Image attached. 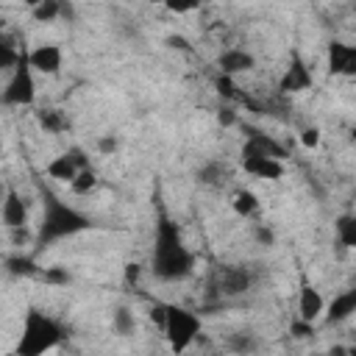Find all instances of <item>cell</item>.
I'll return each instance as SVG.
<instances>
[{
  "label": "cell",
  "mask_w": 356,
  "mask_h": 356,
  "mask_svg": "<svg viewBox=\"0 0 356 356\" xmlns=\"http://www.w3.org/2000/svg\"><path fill=\"white\" fill-rule=\"evenodd\" d=\"M231 348H234V350H253L256 342H253V337H248V334H234V337H231Z\"/></svg>",
  "instance_id": "f1b7e54d"
},
{
  "label": "cell",
  "mask_w": 356,
  "mask_h": 356,
  "mask_svg": "<svg viewBox=\"0 0 356 356\" xmlns=\"http://www.w3.org/2000/svg\"><path fill=\"white\" fill-rule=\"evenodd\" d=\"M31 70L33 67L28 61V53L22 50L17 64H14V75L3 89V103H8V106H31L33 103L36 86H33V72Z\"/></svg>",
  "instance_id": "5b68a950"
},
{
  "label": "cell",
  "mask_w": 356,
  "mask_h": 356,
  "mask_svg": "<svg viewBox=\"0 0 356 356\" xmlns=\"http://www.w3.org/2000/svg\"><path fill=\"white\" fill-rule=\"evenodd\" d=\"M220 72H225V75H236V72H248V70H253V56L250 53H245V50H225L222 56H220Z\"/></svg>",
  "instance_id": "5bb4252c"
},
{
  "label": "cell",
  "mask_w": 356,
  "mask_h": 356,
  "mask_svg": "<svg viewBox=\"0 0 356 356\" xmlns=\"http://www.w3.org/2000/svg\"><path fill=\"white\" fill-rule=\"evenodd\" d=\"M67 153H70V159L75 161V167H78V170H83V167H89V159L83 156V150H81V147H72V150H67Z\"/></svg>",
  "instance_id": "d6a6232c"
},
{
  "label": "cell",
  "mask_w": 356,
  "mask_h": 356,
  "mask_svg": "<svg viewBox=\"0 0 356 356\" xmlns=\"http://www.w3.org/2000/svg\"><path fill=\"white\" fill-rule=\"evenodd\" d=\"M214 284L220 295H242L250 289V273L248 267H220L214 275Z\"/></svg>",
  "instance_id": "ba28073f"
},
{
  "label": "cell",
  "mask_w": 356,
  "mask_h": 356,
  "mask_svg": "<svg viewBox=\"0 0 356 356\" xmlns=\"http://www.w3.org/2000/svg\"><path fill=\"white\" fill-rule=\"evenodd\" d=\"M61 339H64V328L53 317H47L44 312L31 309L25 314V325H22V337H19L17 353L19 356H39V353L56 348Z\"/></svg>",
  "instance_id": "3957f363"
},
{
  "label": "cell",
  "mask_w": 356,
  "mask_h": 356,
  "mask_svg": "<svg viewBox=\"0 0 356 356\" xmlns=\"http://www.w3.org/2000/svg\"><path fill=\"white\" fill-rule=\"evenodd\" d=\"M70 184H72V192L86 195V192H92V189L97 186V175H95L89 167H83V170H78V172H75V178H72Z\"/></svg>",
  "instance_id": "44dd1931"
},
{
  "label": "cell",
  "mask_w": 356,
  "mask_h": 356,
  "mask_svg": "<svg viewBox=\"0 0 356 356\" xmlns=\"http://www.w3.org/2000/svg\"><path fill=\"white\" fill-rule=\"evenodd\" d=\"M139 273H142V270H139V264L128 261V264H125V284H128V286H136V281H139Z\"/></svg>",
  "instance_id": "1f68e13d"
},
{
  "label": "cell",
  "mask_w": 356,
  "mask_h": 356,
  "mask_svg": "<svg viewBox=\"0 0 356 356\" xmlns=\"http://www.w3.org/2000/svg\"><path fill=\"white\" fill-rule=\"evenodd\" d=\"M242 167H245V172H250L256 178H267V181H278L284 175L281 161L273 156H242Z\"/></svg>",
  "instance_id": "30bf717a"
},
{
  "label": "cell",
  "mask_w": 356,
  "mask_h": 356,
  "mask_svg": "<svg viewBox=\"0 0 356 356\" xmlns=\"http://www.w3.org/2000/svg\"><path fill=\"white\" fill-rule=\"evenodd\" d=\"M114 328H117V334H131L134 331V312L128 309V306H120L117 312H114Z\"/></svg>",
  "instance_id": "603a6c76"
},
{
  "label": "cell",
  "mask_w": 356,
  "mask_h": 356,
  "mask_svg": "<svg viewBox=\"0 0 356 356\" xmlns=\"http://www.w3.org/2000/svg\"><path fill=\"white\" fill-rule=\"evenodd\" d=\"M245 134H248V139H245L242 156H273V159H284L286 156V150L273 136H267V134H261V131H256L250 125H245Z\"/></svg>",
  "instance_id": "52a82bcc"
},
{
  "label": "cell",
  "mask_w": 356,
  "mask_h": 356,
  "mask_svg": "<svg viewBox=\"0 0 356 356\" xmlns=\"http://www.w3.org/2000/svg\"><path fill=\"white\" fill-rule=\"evenodd\" d=\"M3 25H6V22H3V19H0V31H3Z\"/></svg>",
  "instance_id": "ab89813d"
},
{
  "label": "cell",
  "mask_w": 356,
  "mask_h": 356,
  "mask_svg": "<svg viewBox=\"0 0 356 356\" xmlns=\"http://www.w3.org/2000/svg\"><path fill=\"white\" fill-rule=\"evenodd\" d=\"M200 0H164V6L172 11V14H186V11H195Z\"/></svg>",
  "instance_id": "83f0119b"
},
{
  "label": "cell",
  "mask_w": 356,
  "mask_h": 356,
  "mask_svg": "<svg viewBox=\"0 0 356 356\" xmlns=\"http://www.w3.org/2000/svg\"><path fill=\"white\" fill-rule=\"evenodd\" d=\"M28 61H31L33 70H39L44 75H53L61 67V50L56 44H42V47H36V50L28 53Z\"/></svg>",
  "instance_id": "7c38bea8"
},
{
  "label": "cell",
  "mask_w": 356,
  "mask_h": 356,
  "mask_svg": "<svg viewBox=\"0 0 356 356\" xmlns=\"http://www.w3.org/2000/svg\"><path fill=\"white\" fill-rule=\"evenodd\" d=\"M256 239H259L261 245H267V248H270V245L275 242V236H273V231H270V228H264V225H259V228H256Z\"/></svg>",
  "instance_id": "836d02e7"
},
{
  "label": "cell",
  "mask_w": 356,
  "mask_h": 356,
  "mask_svg": "<svg viewBox=\"0 0 356 356\" xmlns=\"http://www.w3.org/2000/svg\"><path fill=\"white\" fill-rule=\"evenodd\" d=\"M256 209H259V200H256V195H253V192H248V189H239V192L234 195V211H236V214H242V217H250Z\"/></svg>",
  "instance_id": "ffe728a7"
},
{
  "label": "cell",
  "mask_w": 356,
  "mask_h": 356,
  "mask_svg": "<svg viewBox=\"0 0 356 356\" xmlns=\"http://www.w3.org/2000/svg\"><path fill=\"white\" fill-rule=\"evenodd\" d=\"M42 200H44V217H42V225H39V234H36V248L44 250L50 248L56 239H64V236H72V234H81V231H89L95 222L75 211L72 206L61 203L50 189L42 186Z\"/></svg>",
  "instance_id": "7a4b0ae2"
},
{
  "label": "cell",
  "mask_w": 356,
  "mask_h": 356,
  "mask_svg": "<svg viewBox=\"0 0 356 356\" xmlns=\"http://www.w3.org/2000/svg\"><path fill=\"white\" fill-rule=\"evenodd\" d=\"M31 11H33V19H36V22H50V19L58 17L61 6H58V0H42V3L33 6Z\"/></svg>",
  "instance_id": "7402d4cb"
},
{
  "label": "cell",
  "mask_w": 356,
  "mask_h": 356,
  "mask_svg": "<svg viewBox=\"0 0 356 356\" xmlns=\"http://www.w3.org/2000/svg\"><path fill=\"white\" fill-rule=\"evenodd\" d=\"M356 312V289H348L342 295H337L328 306V323H342Z\"/></svg>",
  "instance_id": "9a60e30c"
},
{
  "label": "cell",
  "mask_w": 356,
  "mask_h": 356,
  "mask_svg": "<svg viewBox=\"0 0 356 356\" xmlns=\"http://www.w3.org/2000/svg\"><path fill=\"white\" fill-rule=\"evenodd\" d=\"M47 284H58V286H64V284H70L72 278H70V273L64 270V267H50V270H44V273H39Z\"/></svg>",
  "instance_id": "484cf974"
},
{
  "label": "cell",
  "mask_w": 356,
  "mask_h": 356,
  "mask_svg": "<svg viewBox=\"0 0 356 356\" xmlns=\"http://www.w3.org/2000/svg\"><path fill=\"white\" fill-rule=\"evenodd\" d=\"M309 86H312V72H309V67L303 64L300 53H292V56H289V67H286V72H284L278 89H281L284 95H292V92L309 89Z\"/></svg>",
  "instance_id": "8992f818"
},
{
  "label": "cell",
  "mask_w": 356,
  "mask_h": 356,
  "mask_svg": "<svg viewBox=\"0 0 356 356\" xmlns=\"http://www.w3.org/2000/svg\"><path fill=\"white\" fill-rule=\"evenodd\" d=\"M217 122L228 128V125H234V122H236V114H234L231 108H220V114H217Z\"/></svg>",
  "instance_id": "e575fe53"
},
{
  "label": "cell",
  "mask_w": 356,
  "mask_h": 356,
  "mask_svg": "<svg viewBox=\"0 0 356 356\" xmlns=\"http://www.w3.org/2000/svg\"><path fill=\"white\" fill-rule=\"evenodd\" d=\"M164 334L175 353L186 350L200 337V317L184 306L164 303Z\"/></svg>",
  "instance_id": "277c9868"
},
{
  "label": "cell",
  "mask_w": 356,
  "mask_h": 356,
  "mask_svg": "<svg viewBox=\"0 0 356 356\" xmlns=\"http://www.w3.org/2000/svg\"><path fill=\"white\" fill-rule=\"evenodd\" d=\"M337 236L345 248H356V217L353 214H342L337 220Z\"/></svg>",
  "instance_id": "ac0fdd59"
},
{
  "label": "cell",
  "mask_w": 356,
  "mask_h": 356,
  "mask_svg": "<svg viewBox=\"0 0 356 356\" xmlns=\"http://www.w3.org/2000/svg\"><path fill=\"white\" fill-rule=\"evenodd\" d=\"M0 195H3V186H0Z\"/></svg>",
  "instance_id": "b9f144b4"
},
{
  "label": "cell",
  "mask_w": 356,
  "mask_h": 356,
  "mask_svg": "<svg viewBox=\"0 0 356 356\" xmlns=\"http://www.w3.org/2000/svg\"><path fill=\"white\" fill-rule=\"evenodd\" d=\"M300 142H303L306 147H317V145H320V131H317V128H303V131H300Z\"/></svg>",
  "instance_id": "4dcf8cb0"
},
{
  "label": "cell",
  "mask_w": 356,
  "mask_h": 356,
  "mask_svg": "<svg viewBox=\"0 0 356 356\" xmlns=\"http://www.w3.org/2000/svg\"><path fill=\"white\" fill-rule=\"evenodd\" d=\"M328 72H345L353 75L356 72V47L345 44V42H331L328 44Z\"/></svg>",
  "instance_id": "9c48e42d"
},
{
  "label": "cell",
  "mask_w": 356,
  "mask_h": 356,
  "mask_svg": "<svg viewBox=\"0 0 356 356\" xmlns=\"http://www.w3.org/2000/svg\"><path fill=\"white\" fill-rule=\"evenodd\" d=\"M17 58H19V53H17L11 44L0 42V70H8V67H14V64H17Z\"/></svg>",
  "instance_id": "4316f807"
},
{
  "label": "cell",
  "mask_w": 356,
  "mask_h": 356,
  "mask_svg": "<svg viewBox=\"0 0 356 356\" xmlns=\"http://www.w3.org/2000/svg\"><path fill=\"white\" fill-rule=\"evenodd\" d=\"M292 334L300 337V339H303V337H312V334H314V323H309V320L300 317V320L292 323Z\"/></svg>",
  "instance_id": "f546056e"
},
{
  "label": "cell",
  "mask_w": 356,
  "mask_h": 356,
  "mask_svg": "<svg viewBox=\"0 0 356 356\" xmlns=\"http://www.w3.org/2000/svg\"><path fill=\"white\" fill-rule=\"evenodd\" d=\"M6 267H8L11 275H25V278L39 275V267H36L33 259H28V256H11V259L6 261Z\"/></svg>",
  "instance_id": "d6986e66"
},
{
  "label": "cell",
  "mask_w": 356,
  "mask_h": 356,
  "mask_svg": "<svg viewBox=\"0 0 356 356\" xmlns=\"http://www.w3.org/2000/svg\"><path fill=\"white\" fill-rule=\"evenodd\" d=\"M167 44H170V47H178V50H192V47H189V42H186L184 36H175V33H172V36H167Z\"/></svg>",
  "instance_id": "d590c367"
},
{
  "label": "cell",
  "mask_w": 356,
  "mask_h": 356,
  "mask_svg": "<svg viewBox=\"0 0 356 356\" xmlns=\"http://www.w3.org/2000/svg\"><path fill=\"white\" fill-rule=\"evenodd\" d=\"M150 317H153V323H159V325L164 328V306H153V312H150Z\"/></svg>",
  "instance_id": "74e56055"
},
{
  "label": "cell",
  "mask_w": 356,
  "mask_h": 356,
  "mask_svg": "<svg viewBox=\"0 0 356 356\" xmlns=\"http://www.w3.org/2000/svg\"><path fill=\"white\" fill-rule=\"evenodd\" d=\"M150 3H164V0H150Z\"/></svg>",
  "instance_id": "60d3db41"
},
{
  "label": "cell",
  "mask_w": 356,
  "mask_h": 356,
  "mask_svg": "<svg viewBox=\"0 0 356 356\" xmlns=\"http://www.w3.org/2000/svg\"><path fill=\"white\" fill-rule=\"evenodd\" d=\"M97 147H100V153H114V147H117V139H114V136H103V139L97 142Z\"/></svg>",
  "instance_id": "8d00e7d4"
},
{
  "label": "cell",
  "mask_w": 356,
  "mask_h": 356,
  "mask_svg": "<svg viewBox=\"0 0 356 356\" xmlns=\"http://www.w3.org/2000/svg\"><path fill=\"white\" fill-rule=\"evenodd\" d=\"M153 273L161 281H178L186 278L195 267V256L186 250L178 225L167 217L164 209H159V222H156V245H153Z\"/></svg>",
  "instance_id": "6da1fadb"
},
{
  "label": "cell",
  "mask_w": 356,
  "mask_h": 356,
  "mask_svg": "<svg viewBox=\"0 0 356 356\" xmlns=\"http://www.w3.org/2000/svg\"><path fill=\"white\" fill-rule=\"evenodd\" d=\"M75 172H78V167H75V161L70 159V153H61V156H56V159L47 164V175H50V178H58V181H72Z\"/></svg>",
  "instance_id": "e0dca14e"
},
{
  "label": "cell",
  "mask_w": 356,
  "mask_h": 356,
  "mask_svg": "<svg viewBox=\"0 0 356 356\" xmlns=\"http://www.w3.org/2000/svg\"><path fill=\"white\" fill-rule=\"evenodd\" d=\"M39 3H42V0H25V6H31V8H33V6H39Z\"/></svg>",
  "instance_id": "f35d334b"
},
{
  "label": "cell",
  "mask_w": 356,
  "mask_h": 356,
  "mask_svg": "<svg viewBox=\"0 0 356 356\" xmlns=\"http://www.w3.org/2000/svg\"><path fill=\"white\" fill-rule=\"evenodd\" d=\"M197 178H200L203 184H222V181H225V167H222V164H206V167L197 172Z\"/></svg>",
  "instance_id": "cb8c5ba5"
},
{
  "label": "cell",
  "mask_w": 356,
  "mask_h": 356,
  "mask_svg": "<svg viewBox=\"0 0 356 356\" xmlns=\"http://www.w3.org/2000/svg\"><path fill=\"white\" fill-rule=\"evenodd\" d=\"M323 295L306 281V275L300 278V300H298V312H300V317L303 320H309V323H314L320 314H323Z\"/></svg>",
  "instance_id": "8fae6325"
},
{
  "label": "cell",
  "mask_w": 356,
  "mask_h": 356,
  "mask_svg": "<svg viewBox=\"0 0 356 356\" xmlns=\"http://www.w3.org/2000/svg\"><path fill=\"white\" fill-rule=\"evenodd\" d=\"M214 89L222 95V97H228V100H234V97H239V92H236V86H234V81H231V75H225V72H220L217 78H214Z\"/></svg>",
  "instance_id": "d4e9b609"
},
{
  "label": "cell",
  "mask_w": 356,
  "mask_h": 356,
  "mask_svg": "<svg viewBox=\"0 0 356 356\" xmlns=\"http://www.w3.org/2000/svg\"><path fill=\"white\" fill-rule=\"evenodd\" d=\"M3 222L8 228H17V225L28 222V206H25V200L14 189H8L6 197H3Z\"/></svg>",
  "instance_id": "4fadbf2b"
},
{
  "label": "cell",
  "mask_w": 356,
  "mask_h": 356,
  "mask_svg": "<svg viewBox=\"0 0 356 356\" xmlns=\"http://www.w3.org/2000/svg\"><path fill=\"white\" fill-rule=\"evenodd\" d=\"M36 120H39V125H42L47 134H61V131L70 128V120H67L58 108H42V111L36 114Z\"/></svg>",
  "instance_id": "2e32d148"
}]
</instances>
